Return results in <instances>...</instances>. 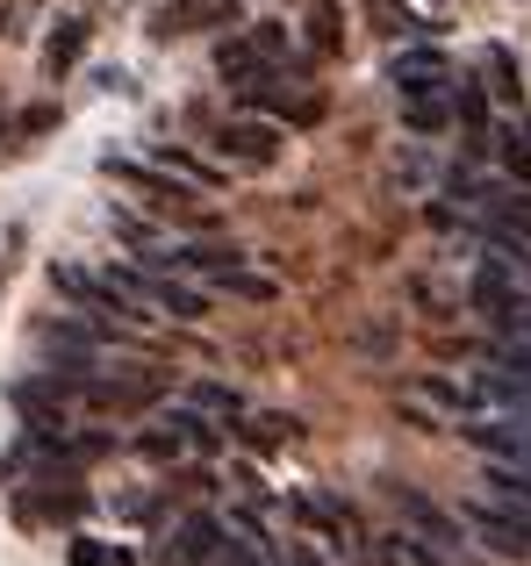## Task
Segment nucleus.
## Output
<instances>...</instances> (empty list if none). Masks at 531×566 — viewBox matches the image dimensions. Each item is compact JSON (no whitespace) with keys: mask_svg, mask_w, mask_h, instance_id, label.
Listing matches in <instances>:
<instances>
[{"mask_svg":"<svg viewBox=\"0 0 531 566\" xmlns=\"http://www.w3.org/2000/svg\"><path fill=\"white\" fill-rule=\"evenodd\" d=\"M238 94H244V115H266V123H280V129H316L323 115H331V94H323V80L302 57H280V65L238 80Z\"/></svg>","mask_w":531,"mask_h":566,"instance_id":"nucleus-1","label":"nucleus"},{"mask_svg":"<svg viewBox=\"0 0 531 566\" xmlns=\"http://www.w3.org/2000/svg\"><path fill=\"white\" fill-rule=\"evenodd\" d=\"M388 495H395V516L409 524V538H424L431 553H446L452 566H475V538H467L460 510H446V502H431L424 488H403V481H388Z\"/></svg>","mask_w":531,"mask_h":566,"instance_id":"nucleus-2","label":"nucleus"},{"mask_svg":"<svg viewBox=\"0 0 531 566\" xmlns=\"http://www.w3.org/2000/svg\"><path fill=\"white\" fill-rule=\"evenodd\" d=\"M108 280L123 287V302H144L152 316H173V323H201L209 316V294L180 287V280L158 273V265H108Z\"/></svg>","mask_w":531,"mask_h":566,"instance_id":"nucleus-3","label":"nucleus"},{"mask_svg":"<svg viewBox=\"0 0 531 566\" xmlns=\"http://www.w3.org/2000/svg\"><path fill=\"white\" fill-rule=\"evenodd\" d=\"M446 187L460 193V208H475V216H489L496 230H518V237H531V187L524 180H481V172H460L452 166L446 172Z\"/></svg>","mask_w":531,"mask_h":566,"instance_id":"nucleus-4","label":"nucleus"},{"mask_svg":"<svg viewBox=\"0 0 531 566\" xmlns=\"http://www.w3.org/2000/svg\"><path fill=\"white\" fill-rule=\"evenodd\" d=\"M280 137L288 129L280 123H266V115H230V123H216V137H209V151H216V166H238V172H273L280 166Z\"/></svg>","mask_w":531,"mask_h":566,"instance_id":"nucleus-5","label":"nucleus"},{"mask_svg":"<svg viewBox=\"0 0 531 566\" xmlns=\"http://www.w3.org/2000/svg\"><path fill=\"white\" fill-rule=\"evenodd\" d=\"M280 57H294L288 22H244V29H223V43H216V72H223L230 86L266 72V65H280Z\"/></svg>","mask_w":531,"mask_h":566,"instance_id":"nucleus-6","label":"nucleus"},{"mask_svg":"<svg viewBox=\"0 0 531 566\" xmlns=\"http://www.w3.org/2000/svg\"><path fill=\"white\" fill-rule=\"evenodd\" d=\"M460 524H467V538H481L489 553H503V559H531V524H524L518 510H503L496 495L460 502Z\"/></svg>","mask_w":531,"mask_h":566,"instance_id":"nucleus-7","label":"nucleus"},{"mask_svg":"<svg viewBox=\"0 0 531 566\" xmlns=\"http://www.w3.org/2000/svg\"><path fill=\"white\" fill-rule=\"evenodd\" d=\"M152 566H223V524H216L209 510H187L180 524L158 538Z\"/></svg>","mask_w":531,"mask_h":566,"instance_id":"nucleus-8","label":"nucleus"},{"mask_svg":"<svg viewBox=\"0 0 531 566\" xmlns=\"http://www.w3.org/2000/svg\"><path fill=\"white\" fill-rule=\"evenodd\" d=\"M244 0H166L158 14V36H195V29H238Z\"/></svg>","mask_w":531,"mask_h":566,"instance_id":"nucleus-9","label":"nucleus"},{"mask_svg":"<svg viewBox=\"0 0 531 566\" xmlns=\"http://www.w3.org/2000/svg\"><path fill=\"white\" fill-rule=\"evenodd\" d=\"M388 80H395V94H417V86H446V80H452V57L438 51V43H403V51L388 57Z\"/></svg>","mask_w":531,"mask_h":566,"instance_id":"nucleus-10","label":"nucleus"},{"mask_svg":"<svg viewBox=\"0 0 531 566\" xmlns=\"http://www.w3.org/2000/svg\"><path fill=\"white\" fill-rule=\"evenodd\" d=\"M144 158H152L166 180H180V187H195V193H216V187H223V166H201L195 151H180V144H152Z\"/></svg>","mask_w":531,"mask_h":566,"instance_id":"nucleus-11","label":"nucleus"},{"mask_svg":"<svg viewBox=\"0 0 531 566\" xmlns=\"http://www.w3.org/2000/svg\"><path fill=\"white\" fill-rule=\"evenodd\" d=\"M86 36H94V22H86V14H58L51 43H43V72H51V80H65V72L86 57Z\"/></svg>","mask_w":531,"mask_h":566,"instance_id":"nucleus-12","label":"nucleus"},{"mask_svg":"<svg viewBox=\"0 0 531 566\" xmlns=\"http://www.w3.org/2000/svg\"><path fill=\"white\" fill-rule=\"evenodd\" d=\"M467 294H475V308H481V316L496 323V316H503V308L518 302L524 287L510 280V265H503V259H489V251H481V265H475V287H467Z\"/></svg>","mask_w":531,"mask_h":566,"instance_id":"nucleus-13","label":"nucleus"},{"mask_svg":"<svg viewBox=\"0 0 531 566\" xmlns=\"http://www.w3.org/2000/svg\"><path fill=\"white\" fill-rule=\"evenodd\" d=\"M403 101V129H417V137H431V129L452 123V80L446 86H417V94H395Z\"/></svg>","mask_w":531,"mask_h":566,"instance_id":"nucleus-14","label":"nucleus"},{"mask_svg":"<svg viewBox=\"0 0 531 566\" xmlns=\"http://www.w3.org/2000/svg\"><path fill=\"white\" fill-rule=\"evenodd\" d=\"M452 123L467 129V144H489V86L452 72Z\"/></svg>","mask_w":531,"mask_h":566,"instance_id":"nucleus-15","label":"nucleus"},{"mask_svg":"<svg viewBox=\"0 0 531 566\" xmlns=\"http://www.w3.org/2000/svg\"><path fill=\"white\" fill-rule=\"evenodd\" d=\"M302 43H309V57H345V8H337V0H316L309 22H302Z\"/></svg>","mask_w":531,"mask_h":566,"instance_id":"nucleus-16","label":"nucleus"},{"mask_svg":"<svg viewBox=\"0 0 531 566\" xmlns=\"http://www.w3.org/2000/svg\"><path fill=\"white\" fill-rule=\"evenodd\" d=\"M360 14L381 29V36H424V14H417V0H360Z\"/></svg>","mask_w":531,"mask_h":566,"instance_id":"nucleus-17","label":"nucleus"},{"mask_svg":"<svg viewBox=\"0 0 531 566\" xmlns=\"http://www.w3.org/2000/svg\"><path fill=\"white\" fill-rule=\"evenodd\" d=\"M481 72H489V94L503 101V108H524V80H518V57H510V43H489V51H481Z\"/></svg>","mask_w":531,"mask_h":566,"instance_id":"nucleus-18","label":"nucleus"},{"mask_svg":"<svg viewBox=\"0 0 531 566\" xmlns=\"http://www.w3.org/2000/svg\"><path fill=\"white\" fill-rule=\"evenodd\" d=\"M137 452H144V459H152V467H180V459H187V452H195V444H187V438H180V430H173V423H166V416H158V430H144V438H137Z\"/></svg>","mask_w":531,"mask_h":566,"instance_id":"nucleus-19","label":"nucleus"},{"mask_svg":"<svg viewBox=\"0 0 531 566\" xmlns=\"http://www.w3.org/2000/svg\"><path fill=\"white\" fill-rule=\"evenodd\" d=\"M496 137V151H503V166H510V180H524L531 187V123H510V129H489Z\"/></svg>","mask_w":531,"mask_h":566,"instance_id":"nucleus-20","label":"nucleus"},{"mask_svg":"<svg viewBox=\"0 0 531 566\" xmlns=\"http://www.w3.org/2000/svg\"><path fill=\"white\" fill-rule=\"evenodd\" d=\"M481 366H489V374H503L510 387H524V395H531V345H524V337H510V345H503V352H489Z\"/></svg>","mask_w":531,"mask_h":566,"instance_id":"nucleus-21","label":"nucleus"},{"mask_svg":"<svg viewBox=\"0 0 531 566\" xmlns=\"http://www.w3.org/2000/svg\"><path fill=\"white\" fill-rule=\"evenodd\" d=\"M244 438H252L259 452H280V444L294 438V416H252V423H244Z\"/></svg>","mask_w":531,"mask_h":566,"instance_id":"nucleus-22","label":"nucleus"},{"mask_svg":"<svg viewBox=\"0 0 531 566\" xmlns=\"http://www.w3.org/2000/svg\"><path fill=\"white\" fill-rule=\"evenodd\" d=\"M280 566H331V559H323L316 553V538H309V531H280Z\"/></svg>","mask_w":531,"mask_h":566,"instance_id":"nucleus-23","label":"nucleus"},{"mask_svg":"<svg viewBox=\"0 0 531 566\" xmlns=\"http://www.w3.org/2000/svg\"><path fill=\"white\" fill-rule=\"evenodd\" d=\"M72 566H137L123 545H94V538H72Z\"/></svg>","mask_w":531,"mask_h":566,"instance_id":"nucleus-24","label":"nucleus"},{"mask_svg":"<svg viewBox=\"0 0 531 566\" xmlns=\"http://www.w3.org/2000/svg\"><path fill=\"white\" fill-rule=\"evenodd\" d=\"M216 287H223V294H244V302H273V280L244 273V265H238V273H216Z\"/></svg>","mask_w":531,"mask_h":566,"instance_id":"nucleus-25","label":"nucleus"},{"mask_svg":"<svg viewBox=\"0 0 531 566\" xmlns=\"http://www.w3.org/2000/svg\"><path fill=\"white\" fill-rule=\"evenodd\" d=\"M187 401H195L201 416H238V409H244V401L230 395V387H216V380H201V387H195V395H187Z\"/></svg>","mask_w":531,"mask_h":566,"instance_id":"nucleus-26","label":"nucleus"},{"mask_svg":"<svg viewBox=\"0 0 531 566\" xmlns=\"http://www.w3.org/2000/svg\"><path fill=\"white\" fill-rule=\"evenodd\" d=\"M496 331H503V337H524V345H531V287L503 308V316H496Z\"/></svg>","mask_w":531,"mask_h":566,"instance_id":"nucleus-27","label":"nucleus"},{"mask_svg":"<svg viewBox=\"0 0 531 566\" xmlns=\"http://www.w3.org/2000/svg\"><path fill=\"white\" fill-rule=\"evenodd\" d=\"M115 516H129V524H152V495H115Z\"/></svg>","mask_w":531,"mask_h":566,"instance_id":"nucleus-28","label":"nucleus"}]
</instances>
